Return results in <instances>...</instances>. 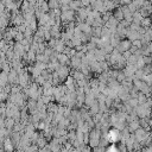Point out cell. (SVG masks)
<instances>
[{
  "mask_svg": "<svg viewBox=\"0 0 152 152\" xmlns=\"http://www.w3.org/2000/svg\"><path fill=\"white\" fill-rule=\"evenodd\" d=\"M99 139H100L99 132L93 131V133L90 134V143H92V146H98L99 145Z\"/></svg>",
  "mask_w": 152,
  "mask_h": 152,
  "instance_id": "1",
  "label": "cell"
},
{
  "mask_svg": "<svg viewBox=\"0 0 152 152\" xmlns=\"http://www.w3.org/2000/svg\"><path fill=\"white\" fill-rule=\"evenodd\" d=\"M108 137H109L111 141H115L119 137V131L118 130H111L109 133H108Z\"/></svg>",
  "mask_w": 152,
  "mask_h": 152,
  "instance_id": "2",
  "label": "cell"
},
{
  "mask_svg": "<svg viewBox=\"0 0 152 152\" xmlns=\"http://www.w3.org/2000/svg\"><path fill=\"white\" fill-rule=\"evenodd\" d=\"M11 143H12V141H11V140H9V139L5 141V146H6V150H7V151H9V150H10V151H12V144H11Z\"/></svg>",
  "mask_w": 152,
  "mask_h": 152,
  "instance_id": "3",
  "label": "cell"
},
{
  "mask_svg": "<svg viewBox=\"0 0 152 152\" xmlns=\"http://www.w3.org/2000/svg\"><path fill=\"white\" fill-rule=\"evenodd\" d=\"M58 59H59L62 63H64L68 58H67V56H66V55H59V56H58Z\"/></svg>",
  "mask_w": 152,
  "mask_h": 152,
  "instance_id": "4",
  "label": "cell"
},
{
  "mask_svg": "<svg viewBox=\"0 0 152 152\" xmlns=\"http://www.w3.org/2000/svg\"><path fill=\"white\" fill-rule=\"evenodd\" d=\"M138 127V123H132L131 124V130H136Z\"/></svg>",
  "mask_w": 152,
  "mask_h": 152,
  "instance_id": "5",
  "label": "cell"
},
{
  "mask_svg": "<svg viewBox=\"0 0 152 152\" xmlns=\"http://www.w3.org/2000/svg\"><path fill=\"white\" fill-rule=\"evenodd\" d=\"M82 152H88V148H84V150L82 151Z\"/></svg>",
  "mask_w": 152,
  "mask_h": 152,
  "instance_id": "6",
  "label": "cell"
}]
</instances>
